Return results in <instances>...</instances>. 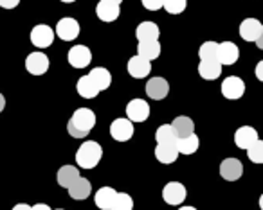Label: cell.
<instances>
[{
    "label": "cell",
    "instance_id": "ba28073f",
    "mask_svg": "<svg viewBox=\"0 0 263 210\" xmlns=\"http://www.w3.org/2000/svg\"><path fill=\"white\" fill-rule=\"evenodd\" d=\"M67 59H69V65L74 67V69H85V67L90 65L92 52L87 45H76L69 51Z\"/></svg>",
    "mask_w": 263,
    "mask_h": 210
},
{
    "label": "cell",
    "instance_id": "9c48e42d",
    "mask_svg": "<svg viewBox=\"0 0 263 210\" xmlns=\"http://www.w3.org/2000/svg\"><path fill=\"white\" fill-rule=\"evenodd\" d=\"M49 65H51V61L44 52H31L26 58V69L33 76H44L49 70Z\"/></svg>",
    "mask_w": 263,
    "mask_h": 210
},
{
    "label": "cell",
    "instance_id": "8d00e7d4",
    "mask_svg": "<svg viewBox=\"0 0 263 210\" xmlns=\"http://www.w3.org/2000/svg\"><path fill=\"white\" fill-rule=\"evenodd\" d=\"M261 70H263V61H259L258 65H256V76H258V79H259V81H263V74H261Z\"/></svg>",
    "mask_w": 263,
    "mask_h": 210
},
{
    "label": "cell",
    "instance_id": "30bf717a",
    "mask_svg": "<svg viewBox=\"0 0 263 210\" xmlns=\"http://www.w3.org/2000/svg\"><path fill=\"white\" fill-rule=\"evenodd\" d=\"M186 187H184L182 183H179V181H170V183H166L164 191H162V198H164V201L168 203V205H182L184 199H186Z\"/></svg>",
    "mask_w": 263,
    "mask_h": 210
},
{
    "label": "cell",
    "instance_id": "7a4b0ae2",
    "mask_svg": "<svg viewBox=\"0 0 263 210\" xmlns=\"http://www.w3.org/2000/svg\"><path fill=\"white\" fill-rule=\"evenodd\" d=\"M103 156V149L98 142L94 140H87L80 145L76 153V163L78 167H83V169H94L99 163Z\"/></svg>",
    "mask_w": 263,
    "mask_h": 210
},
{
    "label": "cell",
    "instance_id": "8992f818",
    "mask_svg": "<svg viewBox=\"0 0 263 210\" xmlns=\"http://www.w3.org/2000/svg\"><path fill=\"white\" fill-rule=\"evenodd\" d=\"M80 31L81 29H80V24H78V20L70 18V16H65V18H62L58 24H56L54 34H58L63 41H72V40H76V38L80 36Z\"/></svg>",
    "mask_w": 263,
    "mask_h": 210
},
{
    "label": "cell",
    "instance_id": "f546056e",
    "mask_svg": "<svg viewBox=\"0 0 263 210\" xmlns=\"http://www.w3.org/2000/svg\"><path fill=\"white\" fill-rule=\"evenodd\" d=\"M200 61H218V44L216 41H205L198 49Z\"/></svg>",
    "mask_w": 263,
    "mask_h": 210
},
{
    "label": "cell",
    "instance_id": "e575fe53",
    "mask_svg": "<svg viewBox=\"0 0 263 210\" xmlns=\"http://www.w3.org/2000/svg\"><path fill=\"white\" fill-rule=\"evenodd\" d=\"M20 4V0H0V8L4 9H15Z\"/></svg>",
    "mask_w": 263,
    "mask_h": 210
},
{
    "label": "cell",
    "instance_id": "6da1fadb",
    "mask_svg": "<svg viewBox=\"0 0 263 210\" xmlns=\"http://www.w3.org/2000/svg\"><path fill=\"white\" fill-rule=\"evenodd\" d=\"M96 126V113L88 108H80L72 113L69 124H67V131L70 137L74 138H85Z\"/></svg>",
    "mask_w": 263,
    "mask_h": 210
},
{
    "label": "cell",
    "instance_id": "484cf974",
    "mask_svg": "<svg viewBox=\"0 0 263 210\" xmlns=\"http://www.w3.org/2000/svg\"><path fill=\"white\" fill-rule=\"evenodd\" d=\"M58 185L60 187H65V188H69L70 185L74 183V181L80 178V171H78V167H74V165H63V167H60V171H58Z\"/></svg>",
    "mask_w": 263,
    "mask_h": 210
},
{
    "label": "cell",
    "instance_id": "7c38bea8",
    "mask_svg": "<svg viewBox=\"0 0 263 210\" xmlns=\"http://www.w3.org/2000/svg\"><path fill=\"white\" fill-rule=\"evenodd\" d=\"M243 174V165L238 158H226L220 163V176L227 181H236Z\"/></svg>",
    "mask_w": 263,
    "mask_h": 210
},
{
    "label": "cell",
    "instance_id": "ac0fdd59",
    "mask_svg": "<svg viewBox=\"0 0 263 210\" xmlns=\"http://www.w3.org/2000/svg\"><path fill=\"white\" fill-rule=\"evenodd\" d=\"M172 130L175 131L177 138H184V137H190L191 133H195V122L186 115H179L173 119V122L170 124Z\"/></svg>",
    "mask_w": 263,
    "mask_h": 210
},
{
    "label": "cell",
    "instance_id": "d6986e66",
    "mask_svg": "<svg viewBox=\"0 0 263 210\" xmlns=\"http://www.w3.org/2000/svg\"><path fill=\"white\" fill-rule=\"evenodd\" d=\"M137 56L148 59V61L157 59L161 56V44H159V40L139 41V45H137Z\"/></svg>",
    "mask_w": 263,
    "mask_h": 210
},
{
    "label": "cell",
    "instance_id": "d6a6232c",
    "mask_svg": "<svg viewBox=\"0 0 263 210\" xmlns=\"http://www.w3.org/2000/svg\"><path fill=\"white\" fill-rule=\"evenodd\" d=\"M186 6H187V0H162V8L170 15H180V13H184Z\"/></svg>",
    "mask_w": 263,
    "mask_h": 210
},
{
    "label": "cell",
    "instance_id": "83f0119b",
    "mask_svg": "<svg viewBox=\"0 0 263 210\" xmlns=\"http://www.w3.org/2000/svg\"><path fill=\"white\" fill-rule=\"evenodd\" d=\"M198 145H200L198 137L195 133H191L190 137L177 140V151H179V155H193V153H197Z\"/></svg>",
    "mask_w": 263,
    "mask_h": 210
},
{
    "label": "cell",
    "instance_id": "7bdbcfd3",
    "mask_svg": "<svg viewBox=\"0 0 263 210\" xmlns=\"http://www.w3.org/2000/svg\"><path fill=\"white\" fill-rule=\"evenodd\" d=\"M56 210H63V208H56Z\"/></svg>",
    "mask_w": 263,
    "mask_h": 210
},
{
    "label": "cell",
    "instance_id": "603a6c76",
    "mask_svg": "<svg viewBox=\"0 0 263 210\" xmlns=\"http://www.w3.org/2000/svg\"><path fill=\"white\" fill-rule=\"evenodd\" d=\"M159 27L154 22H141L137 26L136 36L139 41H152V40H159Z\"/></svg>",
    "mask_w": 263,
    "mask_h": 210
},
{
    "label": "cell",
    "instance_id": "e0dca14e",
    "mask_svg": "<svg viewBox=\"0 0 263 210\" xmlns=\"http://www.w3.org/2000/svg\"><path fill=\"white\" fill-rule=\"evenodd\" d=\"M69 196L72 199H78V201H83V199H87L88 196H90V192H92V185H90V181L87 180V178H78L76 181H74L72 185H70L69 188Z\"/></svg>",
    "mask_w": 263,
    "mask_h": 210
},
{
    "label": "cell",
    "instance_id": "f35d334b",
    "mask_svg": "<svg viewBox=\"0 0 263 210\" xmlns=\"http://www.w3.org/2000/svg\"><path fill=\"white\" fill-rule=\"evenodd\" d=\"M99 2H106V4H114V6H121L123 0H99Z\"/></svg>",
    "mask_w": 263,
    "mask_h": 210
},
{
    "label": "cell",
    "instance_id": "4dcf8cb0",
    "mask_svg": "<svg viewBox=\"0 0 263 210\" xmlns=\"http://www.w3.org/2000/svg\"><path fill=\"white\" fill-rule=\"evenodd\" d=\"M110 210H134V199L126 192H117Z\"/></svg>",
    "mask_w": 263,
    "mask_h": 210
},
{
    "label": "cell",
    "instance_id": "836d02e7",
    "mask_svg": "<svg viewBox=\"0 0 263 210\" xmlns=\"http://www.w3.org/2000/svg\"><path fill=\"white\" fill-rule=\"evenodd\" d=\"M141 2L148 11H159L162 8V0H141Z\"/></svg>",
    "mask_w": 263,
    "mask_h": 210
},
{
    "label": "cell",
    "instance_id": "d590c367",
    "mask_svg": "<svg viewBox=\"0 0 263 210\" xmlns=\"http://www.w3.org/2000/svg\"><path fill=\"white\" fill-rule=\"evenodd\" d=\"M31 210H52L49 205H45V203H36L34 206H31Z\"/></svg>",
    "mask_w": 263,
    "mask_h": 210
},
{
    "label": "cell",
    "instance_id": "277c9868",
    "mask_svg": "<svg viewBox=\"0 0 263 210\" xmlns=\"http://www.w3.org/2000/svg\"><path fill=\"white\" fill-rule=\"evenodd\" d=\"M150 117V106L144 99H132L126 104V119L130 122H144Z\"/></svg>",
    "mask_w": 263,
    "mask_h": 210
},
{
    "label": "cell",
    "instance_id": "5bb4252c",
    "mask_svg": "<svg viewBox=\"0 0 263 210\" xmlns=\"http://www.w3.org/2000/svg\"><path fill=\"white\" fill-rule=\"evenodd\" d=\"M170 92V83L164 77H152L146 83V94L154 101H162Z\"/></svg>",
    "mask_w": 263,
    "mask_h": 210
},
{
    "label": "cell",
    "instance_id": "4316f807",
    "mask_svg": "<svg viewBox=\"0 0 263 210\" xmlns=\"http://www.w3.org/2000/svg\"><path fill=\"white\" fill-rule=\"evenodd\" d=\"M76 90L83 99H94V97H98V94H99L98 87H96L94 81L88 76H81L80 79H78Z\"/></svg>",
    "mask_w": 263,
    "mask_h": 210
},
{
    "label": "cell",
    "instance_id": "74e56055",
    "mask_svg": "<svg viewBox=\"0 0 263 210\" xmlns=\"http://www.w3.org/2000/svg\"><path fill=\"white\" fill-rule=\"evenodd\" d=\"M13 210H31V206L27 203H18V205L13 206Z\"/></svg>",
    "mask_w": 263,
    "mask_h": 210
},
{
    "label": "cell",
    "instance_id": "9a60e30c",
    "mask_svg": "<svg viewBox=\"0 0 263 210\" xmlns=\"http://www.w3.org/2000/svg\"><path fill=\"white\" fill-rule=\"evenodd\" d=\"M240 58V49L233 41H222L218 45V61L220 65H234Z\"/></svg>",
    "mask_w": 263,
    "mask_h": 210
},
{
    "label": "cell",
    "instance_id": "1f68e13d",
    "mask_svg": "<svg viewBox=\"0 0 263 210\" xmlns=\"http://www.w3.org/2000/svg\"><path fill=\"white\" fill-rule=\"evenodd\" d=\"M245 151H247V156H249V160H251V162H254V163H261L263 162V142L259 140V138L254 142V144L249 145Z\"/></svg>",
    "mask_w": 263,
    "mask_h": 210
},
{
    "label": "cell",
    "instance_id": "b9f144b4",
    "mask_svg": "<svg viewBox=\"0 0 263 210\" xmlns=\"http://www.w3.org/2000/svg\"><path fill=\"white\" fill-rule=\"evenodd\" d=\"M62 2H65V4H72V2H76V0H62Z\"/></svg>",
    "mask_w": 263,
    "mask_h": 210
},
{
    "label": "cell",
    "instance_id": "44dd1931",
    "mask_svg": "<svg viewBox=\"0 0 263 210\" xmlns=\"http://www.w3.org/2000/svg\"><path fill=\"white\" fill-rule=\"evenodd\" d=\"M121 13V6H114V4H106V2H99L96 6V15L101 22H114V20L119 18Z\"/></svg>",
    "mask_w": 263,
    "mask_h": 210
},
{
    "label": "cell",
    "instance_id": "5b68a950",
    "mask_svg": "<svg viewBox=\"0 0 263 210\" xmlns=\"http://www.w3.org/2000/svg\"><path fill=\"white\" fill-rule=\"evenodd\" d=\"M31 41H33V45L38 49L51 47L52 41H54V31L49 26H45V24H38V26H34L33 31H31Z\"/></svg>",
    "mask_w": 263,
    "mask_h": 210
},
{
    "label": "cell",
    "instance_id": "3957f363",
    "mask_svg": "<svg viewBox=\"0 0 263 210\" xmlns=\"http://www.w3.org/2000/svg\"><path fill=\"white\" fill-rule=\"evenodd\" d=\"M240 36L245 41H256L261 47L259 38L263 36V26L258 18H245L240 24Z\"/></svg>",
    "mask_w": 263,
    "mask_h": 210
},
{
    "label": "cell",
    "instance_id": "d4e9b609",
    "mask_svg": "<svg viewBox=\"0 0 263 210\" xmlns=\"http://www.w3.org/2000/svg\"><path fill=\"white\" fill-rule=\"evenodd\" d=\"M179 156V151H177V145L173 144H157L155 148V158L161 163H173Z\"/></svg>",
    "mask_w": 263,
    "mask_h": 210
},
{
    "label": "cell",
    "instance_id": "ffe728a7",
    "mask_svg": "<svg viewBox=\"0 0 263 210\" xmlns=\"http://www.w3.org/2000/svg\"><path fill=\"white\" fill-rule=\"evenodd\" d=\"M88 77H90L92 81H94V85L98 87V90H106V88H110V85H112V74H110V70L103 69V67H98V69H92L90 74H87Z\"/></svg>",
    "mask_w": 263,
    "mask_h": 210
},
{
    "label": "cell",
    "instance_id": "52a82bcc",
    "mask_svg": "<svg viewBox=\"0 0 263 210\" xmlns=\"http://www.w3.org/2000/svg\"><path fill=\"white\" fill-rule=\"evenodd\" d=\"M245 94V83L241 81V77L238 76H229L222 81V95L229 101H236Z\"/></svg>",
    "mask_w": 263,
    "mask_h": 210
},
{
    "label": "cell",
    "instance_id": "8fae6325",
    "mask_svg": "<svg viewBox=\"0 0 263 210\" xmlns=\"http://www.w3.org/2000/svg\"><path fill=\"white\" fill-rule=\"evenodd\" d=\"M110 135L117 142H128L134 137V122L128 119H116L110 124Z\"/></svg>",
    "mask_w": 263,
    "mask_h": 210
},
{
    "label": "cell",
    "instance_id": "cb8c5ba5",
    "mask_svg": "<svg viewBox=\"0 0 263 210\" xmlns=\"http://www.w3.org/2000/svg\"><path fill=\"white\" fill-rule=\"evenodd\" d=\"M220 74H222L220 61H200V65H198V76L202 79H208V81L218 79Z\"/></svg>",
    "mask_w": 263,
    "mask_h": 210
},
{
    "label": "cell",
    "instance_id": "60d3db41",
    "mask_svg": "<svg viewBox=\"0 0 263 210\" xmlns=\"http://www.w3.org/2000/svg\"><path fill=\"white\" fill-rule=\"evenodd\" d=\"M179 210H197V208H195V206H180Z\"/></svg>",
    "mask_w": 263,
    "mask_h": 210
},
{
    "label": "cell",
    "instance_id": "f1b7e54d",
    "mask_svg": "<svg viewBox=\"0 0 263 210\" xmlns=\"http://www.w3.org/2000/svg\"><path fill=\"white\" fill-rule=\"evenodd\" d=\"M155 140H157V144H173L177 145V135L175 131L172 130V126L170 124H162V126L157 128V131H155Z\"/></svg>",
    "mask_w": 263,
    "mask_h": 210
},
{
    "label": "cell",
    "instance_id": "2e32d148",
    "mask_svg": "<svg viewBox=\"0 0 263 210\" xmlns=\"http://www.w3.org/2000/svg\"><path fill=\"white\" fill-rule=\"evenodd\" d=\"M256 140H258V131L251 126L238 128L236 133H234V142H236V145L240 149H247L249 145L254 144Z\"/></svg>",
    "mask_w": 263,
    "mask_h": 210
},
{
    "label": "cell",
    "instance_id": "ab89813d",
    "mask_svg": "<svg viewBox=\"0 0 263 210\" xmlns=\"http://www.w3.org/2000/svg\"><path fill=\"white\" fill-rule=\"evenodd\" d=\"M4 108H6V99H4V95L0 94V112H2Z\"/></svg>",
    "mask_w": 263,
    "mask_h": 210
},
{
    "label": "cell",
    "instance_id": "7402d4cb",
    "mask_svg": "<svg viewBox=\"0 0 263 210\" xmlns=\"http://www.w3.org/2000/svg\"><path fill=\"white\" fill-rule=\"evenodd\" d=\"M116 194L117 191L112 187H101L98 192H96L94 196V201H96V206L101 210H110V206H112L114 199H116Z\"/></svg>",
    "mask_w": 263,
    "mask_h": 210
},
{
    "label": "cell",
    "instance_id": "4fadbf2b",
    "mask_svg": "<svg viewBox=\"0 0 263 210\" xmlns=\"http://www.w3.org/2000/svg\"><path fill=\"white\" fill-rule=\"evenodd\" d=\"M128 74L136 79H143V77H148V74L152 72V61L141 58V56H132L128 59Z\"/></svg>",
    "mask_w": 263,
    "mask_h": 210
}]
</instances>
